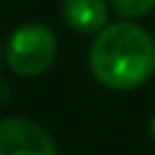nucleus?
Returning <instances> with one entry per match:
<instances>
[{
    "mask_svg": "<svg viewBox=\"0 0 155 155\" xmlns=\"http://www.w3.org/2000/svg\"><path fill=\"white\" fill-rule=\"evenodd\" d=\"M62 18L70 28L80 34H98L109 26V3L106 0H62Z\"/></svg>",
    "mask_w": 155,
    "mask_h": 155,
    "instance_id": "4",
    "label": "nucleus"
},
{
    "mask_svg": "<svg viewBox=\"0 0 155 155\" xmlns=\"http://www.w3.org/2000/svg\"><path fill=\"white\" fill-rule=\"evenodd\" d=\"M57 57L54 31L44 23H23L11 34L5 44V65L16 75L31 78L52 67Z\"/></svg>",
    "mask_w": 155,
    "mask_h": 155,
    "instance_id": "2",
    "label": "nucleus"
},
{
    "mask_svg": "<svg viewBox=\"0 0 155 155\" xmlns=\"http://www.w3.org/2000/svg\"><path fill=\"white\" fill-rule=\"evenodd\" d=\"M88 60L104 88L132 91L155 72V39L137 23H109L96 34Z\"/></svg>",
    "mask_w": 155,
    "mask_h": 155,
    "instance_id": "1",
    "label": "nucleus"
},
{
    "mask_svg": "<svg viewBox=\"0 0 155 155\" xmlns=\"http://www.w3.org/2000/svg\"><path fill=\"white\" fill-rule=\"evenodd\" d=\"M150 137L155 140V114H153V119H150Z\"/></svg>",
    "mask_w": 155,
    "mask_h": 155,
    "instance_id": "6",
    "label": "nucleus"
},
{
    "mask_svg": "<svg viewBox=\"0 0 155 155\" xmlns=\"http://www.w3.org/2000/svg\"><path fill=\"white\" fill-rule=\"evenodd\" d=\"M109 3L124 18H142L155 8V0H109Z\"/></svg>",
    "mask_w": 155,
    "mask_h": 155,
    "instance_id": "5",
    "label": "nucleus"
},
{
    "mask_svg": "<svg viewBox=\"0 0 155 155\" xmlns=\"http://www.w3.org/2000/svg\"><path fill=\"white\" fill-rule=\"evenodd\" d=\"M0 60H3V54H0Z\"/></svg>",
    "mask_w": 155,
    "mask_h": 155,
    "instance_id": "7",
    "label": "nucleus"
},
{
    "mask_svg": "<svg viewBox=\"0 0 155 155\" xmlns=\"http://www.w3.org/2000/svg\"><path fill=\"white\" fill-rule=\"evenodd\" d=\"M0 155H57V145L41 124L5 116L0 119Z\"/></svg>",
    "mask_w": 155,
    "mask_h": 155,
    "instance_id": "3",
    "label": "nucleus"
}]
</instances>
